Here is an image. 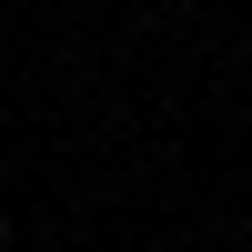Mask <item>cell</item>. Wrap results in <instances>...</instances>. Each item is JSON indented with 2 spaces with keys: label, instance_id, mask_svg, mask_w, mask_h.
I'll list each match as a JSON object with an SVG mask.
<instances>
[{
  "label": "cell",
  "instance_id": "1",
  "mask_svg": "<svg viewBox=\"0 0 252 252\" xmlns=\"http://www.w3.org/2000/svg\"><path fill=\"white\" fill-rule=\"evenodd\" d=\"M0 252H10V212H0Z\"/></svg>",
  "mask_w": 252,
  "mask_h": 252
}]
</instances>
